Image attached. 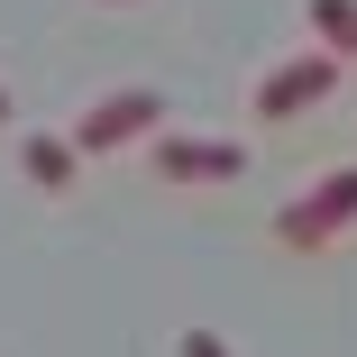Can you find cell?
<instances>
[{"mask_svg": "<svg viewBox=\"0 0 357 357\" xmlns=\"http://www.w3.org/2000/svg\"><path fill=\"white\" fill-rule=\"evenodd\" d=\"M156 174L165 183H238L248 147H238V137H202V128H165L156 137Z\"/></svg>", "mask_w": 357, "mask_h": 357, "instance_id": "3", "label": "cell"}, {"mask_svg": "<svg viewBox=\"0 0 357 357\" xmlns=\"http://www.w3.org/2000/svg\"><path fill=\"white\" fill-rule=\"evenodd\" d=\"M92 10H137V0H92Z\"/></svg>", "mask_w": 357, "mask_h": 357, "instance_id": "8", "label": "cell"}, {"mask_svg": "<svg viewBox=\"0 0 357 357\" xmlns=\"http://www.w3.org/2000/svg\"><path fill=\"white\" fill-rule=\"evenodd\" d=\"M312 46H330L339 64H357V0H312Z\"/></svg>", "mask_w": 357, "mask_h": 357, "instance_id": "6", "label": "cell"}, {"mask_svg": "<svg viewBox=\"0 0 357 357\" xmlns=\"http://www.w3.org/2000/svg\"><path fill=\"white\" fill-rule=\"evenodd\" d=\"M19 174H28V183H46V192H64V183L83 174V156H74V137L28 128V137H19Z\"/></svg>", "mask_w": 357, "mask_h": 357, "instance_id": "5", "label": "cell"}, {"mask_svg": "<svg viewBox=\"0 0 357 357\" xmlns=\"http://www.w3.org/2000/svg\"><path fill=\"white\" fill-rule=\"evenodd\" d=\"M330 83H339V55H330V46H303V55H284L275 74L257 83V119H294V110L330 101Z\"/></svg>", "mask_w": 357, "mask_h": 357, "instance_id": "4", "label": "cell"}, {"mask_svg": "<svg viewBox=\"0 0 357 357\" xmlns=\"http://www.w3.org/2000/svg\"><path fill=\"white\" fill-rule=\"evenodd\" d=\"M174 357H238V348H229L220 330H183V339H174Z\"/></svg>", "mask_w": 357, "mask_h": 357, "instance_id": "7", "label": "cell"}, {"mask_svg": "<svg viewBox=\"0 0 357 357\" xmlns=\"http://www.w3.org/2000/svg\"><path fill=\"white\" fill-rule=\"evenodd\" d=\"M348 220H357V165H339V174H321L312 192H294V202L275 211V238L294 248V257H312V248H330Z\"/></svg>", "mask_w": 357, "mask_h": 357, "instance_id": "2", "label": "cell"}, {"mask_svg": "<svg viewBox=\"0 0 357 357\" xmlns=\"http://www.w3.org/2000/svg\"><path fill=\"white\" fill-rule=\"evenodd\" d=\"M165 128V92L156 83H128V92H110V101H92L74 128V156H119V147H137V137H156Z\"/></svg>", "mask_w": 357, "mask_h": 357, "instance_id": "1", "label": "cell"}, {"mask_svg": "<svg viewBox=\"0 0 357 357\" xmlns=\"http://www.w3.org/2000/svg\"><path fill=\"white\" fill-rule=\"evenodd\" d=\"M0 119H10V83H0Z\"/></svg>", "mask_w": 357, "mask_h": 357, "instance_id": "9", "label": "cell"}]
</instances>
